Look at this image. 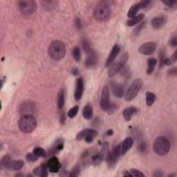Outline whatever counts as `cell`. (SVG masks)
I'll return each instance as SVG.
<instances>
[{"label": "cell", "instance_id": "6da1fadb", "mask_svg": "<svg viewBox=\"0 0 177 177\" xmlns=\"http://www.w3.org/2000/svg\"><path fill=\"white\" fill-rule=\"evenodd\" d=\"M48 53L49 56L53 60H62L65 57L66 53L65 44L59 40L52 41L49 46Z\"/></svg>", "mask_w": 177, "mask_h": 177}, {"label": "cell", "instance_id": "7a4b0ae2", "mask_svg": "<svg viewBox=\"0 0 177 177\" xmlns=\"http://www.w3.org/2000/svg\"><path fill=\"white\" fill-rule=\"evenodd\" d=\"M112 15V10L106 2H99L93 11V17L98 22H107Z\"/></svg>", "mask_w": 177, "mask_h": 177}, {"label": "cell", "instance_id": "3957f363", "mask_svg": "<svg viewBox=\"0 0 177 177\" xmlns=\"http://www.w3.org/2000/svg\"><path fill=\"white\" fill-rule=\"evenodd\" d=\"M18 127L23 133H30L37 127V120L33 115L22 116L19 120Z\"/></svg>", "mask_w": 177, "mask_h": 177}, {"label": "cell", "instance_id": "277c9868", "mask_svg": "<svg viewBox=\"0 0 177 177\" xmlns=\"http://www.w3.org/2000/svg\"><path fill=\"white\" fill-rule=\"evenodd\" d=\"M170 142L165 136L157 137L154 141L153 149L159 156H165L170 150Z\"/></svg>", "mask_w": 177, "mask_h": 177}, {"label": "cell", "instance_id": "5b68a950", "mask_svg": "<svg viewBox=\"0 0 177 177\" xmlns=\"http://www.w3.org/2000/svg\"><path fill=\"white\" fill-rule=\"evenodd\" d=\"M129 59V53H124L118 59L113 62L112 65L110 66V68L108 71V76L112 77L115 76L124 67V66L126 65V63Z\"/></svg>", "mask_w": 177, "mask_h": 177}, {"label": "cell", "instance_id": "8992f818", "mask_svg": "<svg viewBox=\"0 0 177 177\" xmlns=\"http://www.w3.org/2000/svg\"><path fill=\"white\" fill-rule=\"evenodd\" d=\"M143 86V80L140 78L135 79L133 82L129 86L128 89L125 93V100L126 101H132L134 100L138 92L141 89Z\"/></svg>", "mask_w": 177, "mask_h": 177}, {"label": "cell", "instance_id": "52a82bcc", "mask_svg": "<svg viewBox=\"0 0 177 177\" xmlns=\"http://www.w3.org/2000/svg\"><path fill=\"white\" fill-rule=\"evenodd\" d=\"M18 8L21 13L25 15H30L35 13L37 9V4L32 0H24L18 3Z\"/></svg>", "mask_w": 177, "mask_h": 177}, {"label": "cell", "instance_id": "ba28073f", "mask_svg": "<svg viewBox=\"0 0 177 177\" xmlns=\"http://www.w3.org/2000/svg\"><path fill=\"white\" fill-rule=\"evenodd\" d=\"M110 92H109V88L107 85H105L103 87L101 93V98L100 100V106L101 109L103 111H107L108 107H109L110 104Z\"/></svg>", "mask_w": 177, "mask_h": 177}, {"label": "cell", "instance_id": "9c48e42d", "mask_svg": "<svg viewBox=\"0 0 177 177\" xmlns=\"http://www.w3.org/2000/svg\"><path fill=\"white\" fill-rule=\"evenodd\" d=\"M150 3H151L150 1H141L140 2L136 3V4L132 5V6L130 7L128 11V13H127V17L129 18H134V16L136 15L138 10L147 7Z\"/></svg>", "mask_w": 177, "mask_h": 177}, {"label": "cell", "instance_id": "30bf717a", "mask_svg": "<svg viewBox=\"0 0 177 177\" xmlns=\"http://www.w3.org/2000/svg\"><path fill=\"white\" fill-rule=\"evenodd\" d=\"M35 110V104L33 102L28 101L22 103L19 106V112L22 116L33 115Z\"/></svg>", "mask_w": 177, "mask_h": 177}, {"label": "cell", "instance_id": "8fae6325", "mask_svg": "<svg viewBox=\"0 0 177 177\" xmlns=\"http://www.w3.org/2000/svg\"><path fill=\"white\" fill-rule=\"evenodd\" d=\"M156 43L154 41H149V42H146L141 45L139 49H138V51H139L141 54L145 55H149L155 52L156 49Z\"/></svg>", "mask_w": 177, "mask_h": 177}, {"label": "cell", "instance_id": "7c38bea8", "mask_svg": "<svg viewBox=\"0 0 177 177\" xmlns=\"http://www.w3.org/2000/svg\"><path fill=\"white\" fill-rule=\"evenodd\" d=\"M121 156V153L120 149H119L118 146L117 145L116 148H113L112 151L109 154V157L107 160L108 165L110 168H112L116 165L119 158Z\"/></svg>", "mask_w": 177, "mask_h": 177}, {"label": "cell", "instance_id": "4fadbf2b", "mask_svg": "<svg viewBox=\"0 0 177 177\" xmlns=\"http://www.w3.org/2000/svg\"><path fill=\"white\" fill-rule=\"evenodd\" d=\"M47 167L50 172L57 173L61 168V163L56 156H53L47 163Z\"/></svg>", "mask_w": 177, "mask_h": 177}, {"label": "cell", "instance_id": "5bb4252c", "mask_svg": "<svg viewBox=\"0 0 177 177\" xmlns=\"http://www.w3.org/2000/svg\"><path fill=\"white\" fill-rule=\"evenodd\" d=\"M84 93V82L82 77H79L76 80V89L74 92V98L76 101H79L82 98Z\"/></svg>", "mask_w": 177, "mask_h": 177}, {"label": "cell", "instance_id": "9a60e30c", "mask_svg": "<svg viewBox=\"0 0 177 177\" xmlns=\"http://www.w3.org/2000/svg\"><path fill=\"white\" fill-rule=\"evenodd\" d=\"M120 51V46H119L118 44H115V45L113 46L112 51H111L109 56L107 57L106 63H105V66H106V67H109V66L112 65V64L114 62L116 58L117 57Z\"/></svg>", "mask_w": 177, "mask_h": 177}, {"label": "cell", "instance_id": "2e32d148", "mask_svg": "<svg viewBox=\"0 0 177 177\" xmlns=\"http://www.w3.org/2000/svg\"><path fill=\"white\" fill-rule=\"evenodd\" d=\"M133 144H134V140H133V138L131 137L126 138L123 142L119 144L118 146L120 151L121 155L125 154L132 148Z\"/></svg>", "mask_w": 177, "mask_h": 177}, {"label": "cell", "instance_id": "e0dca14e", "mask_svg": "<svg viewBox=\"0 0 177 177\" xmlns=\"http://www.w3.org/2000/svg\"><path fill=\"white\" fill-rule=\"evenodd\" d=\"M111 90H112L113 95L117 98H122L124 94V87L122 85H120L119 83L115 82H111Z\"/></svg>", "mask_w": 177, "mask_h": 177}, {"label": "cell", "instance_id": "ac0fdd59", "mask_svg": "<svg viewBox=\"0 0 177 177\" xmlns=\"http://www.w3.org/2000/svg\"><path fill=\"white\" fill-rule=\"evenodd\" d=\"M167 19L165 16H158L151 19V25L154 29L159 30L164 26Z\"/></svg>", "mask_w": 177, "mask_h": 177}, {"label": "cell", "instance_id": "d6986e66", "mask_svg": "<svg viewBox=\"0 0 177 177\" xmlns=\"http://www.w3.org/2000/svg\"><path fill=\"white\" fill-rule=\"evenodd\" d=\"M97 134H98V132H97V131H96L95 129H85L78 133V134L76 136V140H82L83 139L85 140L86 138L88 136H91L96 137Z\"/></svg>", "mask_w": 177, "mask_h": 177}, {"label": "cell", "instance_id": "ffe728a7", "mask_svg": "<svg viewBox=\"0 0 177 177\" xmlns=\"http://www.w3.org/2000/svg\"><path fill=\"white\" fill-rule=\"evenodd\" d=\"M97 62H98V55H97L96 53L93 51L88 54L87 58L85 60V65L87 68H93L96 65Z\"/></svg>", "mask_w": 177, "mask_h": 177}, {"label": "cell", "instance_id": "44dd1931", "mask_svg": "<svg viewBox=\"0 0 177 177\" xmlns=\"http://www.w3.org/2000/svg\"><path fill=\"white\" fill-rule=\"evenodd\" d=\"M48 170L47 164H41L40 167L35 168L33 171L35 176L46 177L48 176Z\"/></svg>", "mask_w": 177, "mask_h": 177}, {"label": "cell", "instance_id": "7402d4cb", "mask_svg": "<svg viewBox=\"0 0 177 177\" xmlns=\"http://www.w3.org/2000/svg\"><path fill=\"white\" fill-rule=\"evenodd\" d=\"M137 112V108H136L135 107H129L125 108V109L123 110V116L127 121H129L132 119V116Z\"/></svg>", "mask_w": 177, "mask_h": 177}, {"label": "cell", "instance_id": "603a6c76", "mask_svg": "<svg viewBox=\"0 0 177 177\" xmlns=\"http://www.w3.org/2000/svg\"><path fill=\"white\" fill-rule=\"evenodd\" d=\"M24 163L23 160H13L10 163L8 167V170H13V171H19L20 170L22 167H24Z\"/></svg>", "mask_w": 177, "mask_h": 177}, {"label": "cell", "instance_id": "cb8c5ba5", "mask_svg": "<svg viewBox=\"0 0 177 177\" xmlns=\"http://www.w3.org/2000/svg\"><path fill=\"white\" fill-rule=\"evenodd\" d=\"M144 17H145V15L143 13L136 15L134 18H130L129 20L127 22V25L128 26H134L136 24L140 23V22L144 19Z\"/></svg>", "mask_w": 177, "mask_h": 177}, {"label": "cell", "instance_id": "d4e9b609", "mask_svg": "<svg viewBox=\"0 0 177 177\" xmlns=\"http://www.w3.org/2000/svg\"><path fill=\"white\" fill-rule=\"evenodd\" d=\"M83 117L87 120H90L93 117V108L91 104H87L82 110Z\"/></svg>", "mask_w": 177, "mask_h": 177}, {"label": "cell", "instance_id": "484cf974", "mask_svg": "<svg viewBox=\"0 0 177 177\" xmlns=\"http://www.w3.org/2000/svg\"><path fill=\"white\" fill-rule=\"evenodd\" d=\"M65 90L64 88H61L57 95V104L58 109H62L63 108L64 104H65Z\"/></svg>", "mask_w": 177, "mask_h": 177}, {"label": "cell", "instance_id": "4316f807", "mask_svg": "<svg viewBox=\"0 0 177 177\" xmlns=\"http://www.w3.org/2000/svg\"><path fill=\"white\" fill-rule=\"evenodd\" d=\"M157 63L156 60L155 58H149L148 60V69H147V73L148 75H150L153 73L155 66Z\"/></svg>", "mask_w": 177, "mask_h": 177}, {"label": "cell", "instance_id": "83f0119b", "mask_svg": "<svg viewBox=\"0 0 177 177\" xmlns=\"http://www.w3.org/2000/svg\"><path fill=\"white\" fill-rule=\"evenodd\" d=\"M156 100V95L154 93L148 91L146 93V104L148 106L150 107L154 103Z\"/></svg>", "mask_w": 177, "mask_h": 177}, {"label": "cell", "instance_id": "f1b7e54d", "mask_svg": "<svg viewBox=\"0 0 177 177\" xmlns=\"http://www.w3.org/2000/svg\"><path fill=\"white\" fill-rule=\"evenodd\" d=\"M177 60V51L174 53V54L170 57L164 58L163 60V64L165 65H171L176 62Z\"/></svg>", "mask_w": 177, "mask_h": 177}, {"label": "cell", "instance_id": "f546056e", "mask_svg": "<svg viewBox=\"0 0 177 177\" xmlns=\"http://www.w3.org/2000/svg\"><path fill=\"white\" fill-rule=\"evenodd\" d=\"M41 4L44 8H45L46 10H51L54 9L56 6V2H51V1H43L41 2Z\"/></svg>", "mask_w": 177, "mask_h": 177}, {"label": "cell", "instance_id": "4dcf8cb0", "mask_svg": "<svg viewBox=\"0 0 177 177\" xmlns=\"http://www.w3.org/2000/svg\"><path fill=\"white\" fill-rule=\"evenodd\" d=\"M82 49L84 50L85 53H87V54H89L90 53L92 52V49H91V44L89 43V41H88L87 39H82Z\"/></svg>", "mask_w": 177, "mask_h": 177}, {"label": "cell", "instance_id": "1f68e13d", "mask_svg": "<svg viewBox=\"0 0 177 177\" xmlns=\"http://www.w3.org/2000/svg\"><path fill=\"white\" fill-rule=\"evenodd\" d=\"M101 156L102 157V159L107 160L109 157V154L110 152L109 151V148H108V145L107 143H104V145L102 147V151H101Z\"/></svg>", "mask_w": 177, "mask_h": 177}, {"label": "cell", "instance_id": "d6a6232c", "mask_svg": "<svg viewBox=\"0 0 177 177\" xmlns=\"http://www.w3.org/2000/svg\"><path fill=\"white\" fill-rule=\"evenodd\" d=\"M33 152V154L36 155V156H37L38 158L39 157L44 158L46 156V153L45 150H44L42 148H41V147H37V148H34Z\"/></svg>", "mask_w": 177, "mask_h": 177}, {"label": "cell", "instance_id": "836d02e7", "mask_svg": "<svg viewBox=\"0 0 177 177\" xmlns=\"http://www.w3.org/2000/svg\"><path fill=\"white\" fill-rule=\"evenodd\" d=\"M72 55L74 58V60L76 61V62H80V60H81V51L79 47H75L72 51Z\"/></svg>", "mask_w": 177, "mask_h": 177}, {"label": "cell", "instance_id": "e575fe53", "mask_svg": "<svg viewBox=\"0 0 177 177\" xmlns=\"http://www.w3.org/2000/svg\"><path fill=\"white\" fill-rule=\"evenodd\" d=\"M11 162L10 157L8 156V155H5V156L2 158V159L1 160V165L2 167H4L6 169H7L8 165H9L10 163Z\"/></svg>", "mask_w": 177, "mask_h": 177}, {"label": "cell", "instance_id": "d590c367", "mask_svg": "<svg viewBox=\"0 0 177 177\" xmlns=\"http://www.w3.org/2000/svg\"><path fill=\"white\" fill-rule=\"evenodd\" d=\"M79 107L78 106H74L73 107L71 108L68 112L67 115L70 118H73L76 116L77 112H78Z\"/></svg>", "mask_w": 177, "mask_h": 177}, {"label": "cell", "instance_id": "8d00e7d4", "mask_svg": "<svg viewBox=\"0 0 177 177\" xmlns=\"http://www.w3.org/2000/svg\"><path fill=\"white\" fill-rule=\"evenodd\" d=\"M102 157L101 156L100 154H98L93 156L92 157V159H91V161H92V164L94 165H98L99 164H100V163L102 162Z\"/></svg>", "mask_w": 177, "mask_h": 177}, {"label": "cell", "instance_id": "74e56055", "mask_svg": "<svg viewBox=\"0 0 177 177\" xmlns=\"http://www.w3.org/2000/svg\"><path fill=\"white\" fill-rule=\"evenodd\" d=\"M162 2L166 6H167L168 8H174V7H175L176 6V3L177 2L176 1V0H174V1H172V0H164V1H162Z\"/></svg>", "mask_w": 177, "mask_h": 177}, {"label": "cell", "instance_id": "f35d334b", "mask_svg": "<svg viewBox=\"0 0 177 177\" xmlns=\"http://www.w3.org/2000/svg\"><path fill=\"white\" fill-rule=\"evenodd\" d=\"M26 158V160L29 162H35L36 160L38 159V157L33 154V152H32V153L27 154Z\"/></svg>", "mask_w": 177, "mask_h": 177}, {"label": "cell", "instance_id": "ab89813d", "mask_svg": "<svg viewBox=\"0 0 177 177\" xmlns=\"http://www.w3.org/2000/svg\"><path fill=\"white\" fill-rule=\"evenodd\" d=\"M130 172L132 173L133 176H145V174L141 172L140 171L136 170V169H132Z\"/></svg>", "mask_w": 177, "mask_h": 177}, {"label": "cell", "instance_id": "60d3db41", "mask_svg": "<svg viewBox=\"0 0 177 177\" xmlns=\"http://www.w3.org/2000/svg\"><path fill=\"white\" fill-rule=\"evenodd\" d=\"M80 167H76L73 169V170L71 171L70 174H69V176H79L80 174Z\"/></svg>", "mask_w": 177, "mask_h": 177}, {"label": "cell", "instance_id": "b9f144b4", "mask_svg": "<svg viewBox=\"0 0 177 177\" xmlns=\"http://www.w3.org/2000/svg\"><path fill=\"white\" fill-rule=\"evenodd\" d=\"M116 111V105L113 104H110L106 112H107L109 114H112V113H114Z\"/></svg>", "mask_w": 177, "mask_h": 177}, {"label": "cell", "instance_id": "7bdbcfd3", "mask_svg": "<svg viewBox=\"0 0 177 177\" xmlns=\"http://www.w3.org/2000/svg\"><path fill=\"white\" fill-rule=\"evenodd\" d=\"M169 44L171 47H176L177 46V39L176 36H173L169 41Z\"/></svg>", "mask_w": 177, "mask_h": 177}, {"label": "cell", "instance_id": "ee69618b", "mask_svg": "<svg viewBox=\"0 0 177 177\" xmlns=\"http://www.w3.org/2000/svg\"><path fill=\"white\" fill-rule=\"evenodd\" d=\"M146 144L145 143L142 142L139 144V147H138V149H139V150L142 152H144L146 150Z\"/></svg>", "mask_w": 177, "mask_h": 177}, {"label": "cell", "instance_id": "f6af8a7d", "mask_svg": "<svg viewBox=\"0 0 177 177\" xmlns=\"http://www.w3.org/2000/svg\"><path fill=\"white\" fill-rule=\"evenodd\" d=\"M75 24H76V26L77 27V29H80L82 28L81 21H80V19L79 18H76V21H75Z\"/></svg>", "mask_w": 177, "mask_h": 177}, {"label": "cell", "instance_id": "bcb514c9", "mask_svg": "<svg viewBox=\"0 0 177 177\" xmlns=\"http://www.w3.org/2000/svg\"><path fill=\"white\" fill-rule=\"evenodd\" d=\"M65 120H66V116L65 114L64 113H61L60 117V123L61 124H64L65 123Z\"/></svg>", "mask_w": 177, "mask_h": 177}, {"label": "cell", "instance_id": "7dc6e473", "mask_svg": "<svg viewBox=\"0 0 177 177\" xmlns=\"http://www.w3.org/2000/svg\"><path fill=\"white\" fill-rule=\"evenodd\" d=\"M153 176H156V177H160V176H163V173L162 171L157 170V171H154V174H153Z\"/></svg>", "mask_w": 177, "mask_h": 177}, {"label": "cell", "instance_id": "c3c4849f", "mask_svg": "<svg viewBox=\"0 0 177 177\" xmlns=\"http://www.w3.org/2000/svg\"><path fill=\"white\" fill-rule=\"evenodd\" d=\"M169 74L171 75V76H176L177 74V71H176V68L174 67L171 69V70L169 71Z\"/></svg>", "mask_w": 177, "mask_h": 177}, {"label": "cell", "instance_id": "681fc988", "mask_svg": "<svg viewBox=\"0 0 177 177\" xmlns=\"http://www.w3.org/2000/svg\"><path fill=\"white\" fill-rule=\"evenodd\" d=\"M143 25H145V24H140L139 26H138V27L136 28V29H135V30H134V32H135L134 33H135V34H138V33H139L140 30L143 29Z\"/></svg>", "mask_w": 177, "mask_h": 177}, {"label": "cell", "instance_id": "f907efd6", "mask_svg": "<svg viewBox=\"0 0 177 177\" xmlns=\"http://www.w3.org/2000/svg\"><path fill=\"white\" fill-rule=\"evenodd\" d=\"M78 69L76 68V67H74L71 70V73L73 75V76H77V74H78Z\"/></svg>", "mask_w": 177, "mask_h": 177}, {"label": "cell", "instance_id": "816d5d0a", "mask_svg": "<svg viewBox=\"0 0 177 177\" xmlns=\"http://www.w3.org/2000/svg\"><path fill=\"white\" fill-rule=\"evenodd\" d=\"M94 138H95V137L91 136H88V137L86 138L85 139V142H87L88 143H91L93 140Z\"/></svg>", "mask_w": 177, "mask_h": 177}, {"label": "cell", "instance_id": "f5cc1de1", "mask_svg": "<svg viewBox=\"0 0 177 177\" xmlns=\"http://www.w3.org/2000/svg\"><path fill=\"white\" fill-rule=\"evenodd\" d=\"M123 176H133L132 173L128 171H124L123 174Z\"/></svg>", "mask_w": 177, "mask_h": 177}, {"label": "cell", "instance_id": "db71d44e", "mask_svg": "<svg viewBox=\"0 0 177 177\" xmlns=\"http://www.w3.org/2000/svg\"><path fill=\"white\" fill-rule=\"evenodd\" d=\"M106 134L107 136H112L113 134V131L112 129H109L108 131L106 132Z\"/></svg>", "mask_w": 177, "mask_h": 177}, {"label": "cell", "instance_id": "11a10c76", "mask_svg": "<svg viewBox=\"0 0 177 177\" xmlns=\"http://www.w3.org/2000/svg\"><path fill=\"white\" fill-rule=\"evenodd\" d=\"M16 176H23V174H17L16 175H15Z\"/></svg>", "mask_w": 177, "mask_h": 177}, {"label": "cell", "instance_id": "9f6ffc18", "mask_svg": "<svg viewBox=\"0 0 177 177\" xmlns=\"http://www.w3.org/2000/svg\"><path fill=\"white\" fill-rule=\"evenodd\" d=\"M176 176L175 174H170V175H169L168 176Z\"/></svg>", "mask_w": 177, "mask_h": 177}]
</instances>
